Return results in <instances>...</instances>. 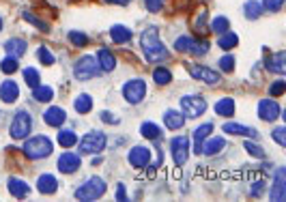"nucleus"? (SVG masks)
<instances>
[{
	"label": "nucleus",
	"mask_w": 286,
	"mask_h": 202,
	"mask_svg": "<svg viewBox=\"0 0 286 202\" xmlns=\"http://www.w3.org/2000/svg\"><path fill=\"white\" fill-rule=\"evenodd\" d=\"M101 121H103V123H108V125H114V123H116V118H114L110 112H101Z\"/></svg>",
	"instance_id": "obj_51"
},
{
	"label": "nucleus",
	"mask_w": 286,
	"mask_h": 202,
	"mask_svg": "<svg viewBox=\"0 0 286 202\" xmlns=\"http://www.w3.org/2000/svg\"><path fill=\"white\" fill-rule=\"evenodd\" d=\"M0 28H3V20H0Z\"/></svg>",
	"instance_id": "obj_54"
},
{
	"label": "nucleus",
	"mask_w": 286,
	"mask_h": 202,
	"mask_svg": "<svg viewBox=\"0 0 286 202\" xmlns=\"http://www.w3.org/2000/svg\"><path fill=\"white\" fill-rule=\"evenodd\" d=\"M110 39L114 43H127V41H131V30L127 28V26L116 24V26L110 28Z\"/></svg>",
	"instance_id": "obj_25"
},
{
	"label": "nucleus",
	"mask_w": 286,
	"mask_h": 202,
	"mask_svg": "<svg viewBox=\"0 0 286 202\" xmlns=\"http://www.w3.org/2000/svg\"><path fill=\"white\" fill-rule=\"evenodd\" d=\"M24 80H26V84H28L30 88H34V86H39V84H41L39 71L34 69V67H26V69H24Z\"/></svg>",
	"instance_id": "obj_36"
},
{
	"label": "nucleus",
	"mask_w": 286,
	"mask_h": 202,
	"mask_svg": "<svg viewBox=\"0 0 286 202\" xmlns=\"http://www.w3.org/2000/svg\"><path fill=\"white\" fill-rule=\"evenodd\" d=\"M265 67L273 71V73H284L286 71V54L284 52H275L269 58L265 60Z\"/></svg>",
	"instance_id": "obj_20"
},
{
	"label": "nucleus",
	"mask_w": 286,
	"mask_h": 202,
	"mask_svg": "<svg viewBox=\"0 0 286 202\" xmlns=\"http://www.w3.org/2000/svg\"><path fill=\"white\" fill-rule=\"evenodd\" d=\"M269 198L273 202H284L286 200V168H278L273 174V185L269 189Z\"/></svg>",
	"instance_id": "obj_10"
},
{
	"label": "nucleus",
	"mask_w": 286,
	"mask_h": 202,
	"mask_svg": "<svg viewBox=\"0 0 286 202\" xmlns=\"http://www.w3.org/2000/svg\"><path fill=\"white\" fill-rule=\"evenodd\" d=\"M192 45H194V37L183 35V37H178V39L174 41V50H176V52H181V54H185V52H190V50H192Z\"/></svg>",
	"instance_id": "obj_37"
},
{
	"label": "nucleus",
	"mask_w": 286,
	"mask_h": 202,
	"mask_svg": "<svg viewBox=\"0 0 286 202\" xmlns=\"http://www.w3.org/2000/svg\"><path fill=\"white\" fill-rule=\"evenodd\" d=\"M20 97V88L13 80H5L3 84H0V99L5 101V104H13V101Z\"/></svg>",
	"instance_id": "obj_18"
},
{
	"label": "nucleus",
	"mask_w": 286,
	"mask_h": 202,
	"mask_svg": "<svg viewBox=\"0 0 286 202\" xmlns=\"http://www.w3.org/2000/svg\"><path fill=\"white\" fill-rule=\"evenodd\" d=\"M69 41L76 45V48H84V45L88 43V37L84 32H78V30H71L69 32Z\"/></svg>",
	"instance_id": "obj_41"
},
{
	"label": "nucleus",
	"mask_w": 286,
	"mask_h": 202,
	"mask_svg": "<svg viewBox=\"0 0 286 202\" xmlns=\"http://www.w3.org/2000/svg\"><path fill=\"white\" fill-rule=\"evenodd\" d=\"M220 69L226 71V73L235 71V56H232V54H226V56H222V58H220Z\"/></svg>",
	"instance_id": "obj_44"
},
{
	"label": "nucleus",
	"mask_w": 286,
	"mask_h": 202,
	"mask_svg": "<svg viewBox=\"0 0 286 202\" xmlns=\"http://www.w3.org/2000/svg\"><path fill=\"white\" fill-rule=\"evenodd\" d=\"M263 189H265V181H256L254 185H252V189H249V191H252L254 196H261V194H263Z\"/></svg>",
	"instance_id": "obj_49"
},
{
	"label": "nucleus",
	"mask_w": 286,
	"mask_h": 202,
	"mask_svg": "<svg viewBox=\"0 0 286 202\" xmlns=\"http://www.w3.org/2000/svg\"><path fill=\"white\" fill-rule=\"evenodd\" d=\"M30 129H32V116L26 112V110L15 112L13 121H11V127H9V133H11L13 140H24V138H28Z\"/></svg>",
	"instance_id": "obj_4"
},
{
	"label": "nucleus",
	"mask_w": 286,
	"mask_h": 202,
	"mask_svg": "<svg viewBox=\"0 0 286 202\" xmlns=\"http://www.w3.org/2000/svg\"><path fill=\"white\" fill-rule=\"evenodd\" d=\"M209 48H211V43L207 41V39H202V41H196L194 39V45H192V54H194V56H204V54H207L209 52Z\"/></svg>",
	"instance_id": "obj_40"
},
{
	"label": "nucleus",
	"mask_w": 286,
	"mask_h": 202,
	"mask_svg": "<svg viewBox=\"0 0 286 202\" xmlns=\"http://www.w3.org/2000/svg\"><path fill=\"white\" fill-rule=\"evenodd\" d=\"M284 88H286V82H284V80L273 82V84L269 86V95H273V97H280V95L284 93Z\"/></svg>",
	"instance_id": "obj_45"
},
{
	"label": "nucleus",
	"mask_w": 286,
	"mask_h": 202,
	"mask_svg": "<svg viewBox=\"0 0 286 202\" xmlns=\"http://www.w3.org/2000/svg\"><path fill=\"white\" fill-rule=\"evenodd\" d=\"M22 17H24V20L28 22V24H32L34 28H39V30H43V32H48V30H50V26H48L46 22H43L41 17H37V15H34V13H28V11H24V13H22Z\"/></svg>",
	"instance_id": "obj_35"
},
{
	"label": "nucleus",
	"mask_w": 286,
	"mask_h": 202,
	"mask_svg": "<svg viewBox=\"0 0 286 202\" xmlns=\"http://www.w3.org/2000/svg\"><path fill=\"white\" fill-rule=\"evenodd\" d=\"M74 108H76V112H80V114H88L93 110V97L91 95H80V97H76Z\"/></svg>",
	"instance_id": "obj_30"
},
{
	"label": "nucleus",
	"mask_w": 286,
	"mask_h": 202,
	"mask_svg": "<svg viewBox=\"0 0 286 202\" xmlns=\"http://www.w3.org/2000/svg\"><path fill=\"white\" fill-rule=\"evenodd\" d=\"M140 45H142V52H145L147 62H162L170 56L168 48L162 43V39H159V32H157L155 26H151V28H147L145 32H142Z\"/></svg>",
	"instance_id": "obj_1"
},
{
	"label": "nucleus",
	"mask_w": 286,
	"mask_h": 202,
	"mask_svg": "<svg viewBox=\"0 0 286 202\" xmlns=\"http://www.w3.org/2000/svg\"><path fill=\"white\" fill-rule=\"evenodd\" d=\"M140 133H142V138H147V140H157L159 136H162V129L155 125V123H142V127H140Z\"/></svg>",
	"instance_id": "obj_33"
},
{
	"label": "nucleus",
	"mask_w": 286,
	"mask_h": 202,
	"mask_svg": "<svg viewBox=\"0 0 286 202\" xmlns=\"http://www.w3.org/2000/svg\"><path fill=\"white\" fill-rule=\"evenodd\" d=\"M127 159L133 168H147L149 166V161H151V151L147 149V146H133V149L129 151L127 155Z\"/></svg>",
	"instance_id": "obj_13"
},
{
	"label": "nucleus",
	"mask_w": 286,
	"mask_h": 202,
	"mask_svg": "<svg viewBox=\"0 0 286 202\" xmlns=\"http://www.w3.org/2000/svg\"><path fill=\"white\" fill-rule=\"evenodd\" d=\"M105 149V133L103 131H88L82 140H80V153H101Z\"/></svg>",
	"instance_id": "obj_6"
},
{
	"label": "nucleus",
	"mask_w": 286,
	"mask_h": 202,
	"mask_svg": "<svg viewBox=\"0 0 286 202\" xmlns=\"http://www.w3.org/2000/svg\"><path fill=\"white\" fill-rule=\"evenodd\" d=\"M153 82L157 86H166V84H170L172 82V71L168 69V67H157L153 71Z\"/></svg>",
	"instance_id": "obj_29"
},
{
	"label": "nucleus",
	"mask_w": 286,
	"mask_h": 202,
	"mask_svg": "<svg viewBox=\"0 0 286 202\" xmlns=\"http://www.w3.org/2000/svg\"><path fill=\"white\" fill-rule=\"evenodd\" d=\"M17 67H20V65H17V58H13V56H7V58H3V62H0V71L7 73V76L15 73Z\"/></svg>",
	"instance_id": "obj_39"
},
{
	"label": "nucleus",
	"mask_w": 286,
	"mask_h": 202,
	"mask_svg": "<svg viewBox=\"0 0 286 202\" xmlns=\"http://www.w3.org/2000/svg\"><path fill=\"white\" fill-rule=\"evenodd\" d=\"M32 97L39 101V104H48V101H52V97H54V90H52V86H34L32 88Z\"/></svg>",
	"instance_id": "obj_31"
},
{
	"label": "nucleus",
	"mask_w": 286,
	"mask_h": 202,
	"mask_svg": "<svg viewBox=\"0 0 286 202\" xmlns=\"http://www.w3.org/2000/svg\"><path fill=\"white\" fill-rule=\"evenodd\" d=\"M164 123H166L168 129L176 131V129H181V127L185 125V116L181 112H176V110H166L164 112Z\"/></svg>",
	"instance_id": "obj_23"
},
{
	"label": "nucleus",
	"mask_w": 286,
	"mask_h": 202,
	"mask_svg": "<svg viewBox=\"0 0 286 202\" xmlns=\"http://www.w3.org/2000/svg\"><path fill=\"white\" fill-rule=\"evenodd\" d=\"M37 189L41 191V194H54V191L58 189V181L54 174H41L39 181H37Z\"/></svg>",
	"instance_id": "obj_22"
},
{
	"label": "nucleus",
	"mask_w": 286,
	"mask_h": 202,
	"mask_svg": "<svg viewBox=\"0 0 286 202\" xmlns=\"http://www.w3.org/2000/svg\"><path fill=\"white\" fill-rule=\"evenodd\" d=\"M204 17H207V13L202 11V13L198 15V22H196V28H198V30H202V28H204Z\"/></svg>",
	"instance_id": "obj_52"
},
{
	"label": "nucleus",
	"mask_w": 286,
	"mask_h": 202,
	"mask_svg": "<svg viewBox=\"0 0 286 202\" xmlns=\"http://www.w3.org/2000/svg\"><path fill=\"white\" fill-rule=\"evenodd\" d=\"M243 149H245L249 155H252V157H256V159H263V157H265V151H263L256 142H249V140H247V142L243 144Z\"/></svg>",
	"instance_id": "obj_43"
},
{
	"label": "nucleus",
	"mask_w": 286,
	"mask_h": 202,
	"mask_svg": "<svg viewBox=\"0 0 286 202\" xmlns=\"http://www.w3.org/2000/svg\"><path fill=\"white\" fill-rule=\"evenodd\" d=\"M80 166H82V157L76 153H62L58 159V170L62 174H74L80 170Z\"/></svg>",
	"instance_id": "obj_12"
},
{
	"label": "nucleus",
	"mask_w": 286,
	"mask_h": 202,
	"mask_svg": "<svg viewBox=\"0 0 286 202\" xmlns=\"http://www.w3.org/2000/svg\"><path fill=\"white\" fill-rule=\"evenodd\" d=\"M280 114H282V108H280V104H275L273 99H263L261 104H258V116L267 123H273Z\"/></svg>",
	"instance_id": "obj_11"
},
{
	"label": "nucleus",
	"mask_w": 286,
	"mask_h": 202,
	"mask_svg": "<svg viewBox=\"0 0 286 202\" xmlns=\"http://www.w3.org/2000/svg\"><path fill=\"white\" fill-rule=\"evenodd\" d=\"M224 146H226L224 138H211V140L202 142V153L204 155H216V153H220L222 149H224Z\"/></svg>",
	"instance_id": "obj_26"
},
{
	"label": "nucleus",
	"mask_w": 286,
	"mask_h": 202,
	"mask_svg": "<svg viewBox=\"0 0 286 202\" xmlns=\"http://www.w3.org/2000/svg\"><path fill=\"white\" fill-rule=\"evenodd\" d=\"M216 114L218 116H232L235 114V99H230V97H224V99H220L218 104H216Z\"/></svg>",
	"instance_id": "obj_27"
},
{
	"label": "nucleus",
	"mask_w": 286,
	"mask_h": 202,
	"mask_svg": "<svg viewBox=\"0 0 286 202\" xmlns=\"http://www.w3.org/2000/svg\"><path fill=\"white\" fill-rule=\"evenodd\" d=\"M76 142H78V136L74 131H69V129L58 131V144L62 146V149H71V146H76Z\"/></svg>",
	"instance_id": "obj_34"
},
{
	"label": "nucleus",
	"mask_w": 286,
	"mask_h": 202,
	"mask_svg": "<svg viewBox=\"0 0 286 202\" xmlns=\"http://www.w3.org/2000/svg\"><path fill=\"white\" fill-rule=\"evenodd\" d=\"M7 187H9V194L15 196V198H26L30 194V185H28V183L15 179V177H11L7 181Z\"/></svg>",
	"instance_id": "obj_17"
},
{
	"label": "nucleus",
	"mask_w": 286,
	"mask_h": 202,
	"mask_svg": "<svg viewBox=\"0 0 286 202\" xmlns=\"http://www.w3.org/2000/svg\"><path fill=\"white\" fill-rule=\"evenodd\" d=\"M170 153H172L176 166H183V163L187 161V157H190V138L174 136L170 140Z\"/></svg>",
	"instance_id": "obj_9"
},
{
	"label": "nucleus",
	"mask_w": 286,
	"mask_h": 202,
	"mask_svg": "<svg viewBox=\"0 0 286 202\" xmlns=\"http://www.w3.org/2000/svg\"><path fill=\"white\" fill-rule=\"evenodd\" d=\"M116 191H119V194H116V200H121V202L127 200V194H125V185H123V183H119V187H116Z\"/></svg>",
	"instance_id": "obj_50"
},
{
	"label": "nucleus",
	"mask_w": 286,
	"mask_h": 202,
	"mask_svg": "<svg viewBox=\"0 0 286 202\" xmlns=\"http://www.w3.org/2000/svg\"><path fill=\"white\" fill-rule=\"evenodd\" d=\"M228 26H230L228 17H224V15H218L216 20L211 22V30H213V32H218V35H224V32L228 30Z\"/></svg>",
	"instance_id": "obj_38"
},
{
	"label": "nucleus",
	"mask_w": 286,
	"mask_h": 202,
	"mask_svg": "<svg viewBox=\"0 0 286 202\" xmlns=\"http://www.w3.org/2000/svg\"><path fill=\"white\" fill-rule=\"evenodd\" d=\"M26 50H28V43H26L24 39H9L5 43V52L9 54V56H13V58L24 56Z\"/></svg>",
	"instance_id": "obj_21"
},
{
	"label": "nucleus",
	"mask_w": 286,
	"mask_h": 202,
	"mask_svg": "<svg viewBox=\"0 0 286 202\" xmlns=\"http://www.w3.org/2000/svg\"><path fill=\"white\" fill-rule=\"evenodd\" d=\"M54 149V144L48 136H34V138H28V140L24 142V155L30 159H43L48 157Z\"/></svg>",
	"instance_id": "obj_2"
},
{
	"label": "nucleus",
	"mask_w": 286,
	"mask_h": 202,
	"mask_svg": "<svg viewBox=\"0 0 286 202\" xmlns=\"http://www.w3.org/2000/svg\"><path fill=\"white\" fill-rule=\"evenodd\" d=\"M99 71H101V67H99V62H97L95 56H82L80 60H76V65H74L76 80H82V82L95 78Z\"/></svg>",
	"instance_id": "obj_5"
},
{
	"label": "nucleus",
	"mask_w": 286,
	"mask_h": 202,
	"mask_svg": "<svg viewBox=\"0 0 286 202\" xmlns=\"http://www.w3.org/2000/svg\"><path fill=\"white\" fill-rule=\"evenodd\" d=\"M103 3H108V5H129L131 0H103Z\"/></svg>",
	"instance_id": "obj_53"
},
{
	"label": "nucleus",
	"mask_w": 286,
	"mask_h": 202,
	"mask_svg": "<svg viewBox=\"0 0 286 202\" xmlns=\"http://www.w3.org/2000/svg\"><path fill=\"white\" fill-rule=\"evenodd\" d=\"M273 140L278 142L280 146H286V127H278V129H273Z\"/></svg>",
	"instance_id": "obj_47"
},
{
	"label": "nucleus",
	"mask_w": 286,
	"mask_h": 202,
	"mask_svg": "<svg viewBox=\"0 0 286 202\" xmlns=\"http://www.w3.org/2000/svg\"><path fill=\"white\" fill-rule=\"evenodd\" d=\"M123 97H125V101H127V104H131V106L140 104V101L147 97V82H145V80H129V82H125V86H123Z\"/></svg>",
	"instance_id": "obj_7"
},
{
	"label": "nucleus",
	"mask_w": 286,
	"mask_h": 202,
	"mask_svg": "<svg viewBox=\"0 0 286 202\" xmlns=\"http://www.w3.org/2000/svg\"><path fill=\"white\" fill-rule=\"evenodd\" d=\"M97 62H99V67H101V71L103 73H110V71H114V67H116V58H114V54L110 52V50H105V48H101L99 52H97Z\"/></svg>",
	"instance_id": "obj_19"
},
{
	"label": "nucleus",
	"mask_w": 286,
	"mask_h": 202,
	"mask_svg": "<svg viewBox=\"0 0 286 202\" xmlns=\"http://www.w3.org/2000/svg\"><path fill=\"white\" fill-rule=\"evenodd\" d=\"M243 13L247 20H258V17L263 15V5L258 3V0H247L243 5Z\"/></svg>",
	"instance_id": "obj_28"
},
{
	"label": "nucleus",
	"mask_w": 286,
	"mask_h": 202,
	"mask_svg": "<svg viewBox=\"0 0 286 202\" xmlns=\"http://www.w3.org/2000/svg\"><path fill=\"white\" fill-rule=\"evenodd\" d=\"M224 131L226 133H235V136H245V138H258V131L252 127H245L241 123H224Z\"/></svg>",
	"instance_id": "obj_24"
},
{
	"label": "nucleus",
	"mask_w": 286,
	"mask_h": 202,
	"mask_svg": "<svg viewBox=\"0 0 286 202\" xmlns=\"http://www.w3.org/2000/svg\"><path fill=\"white\" fill-rule=\"evenodd\" d=\"M43 121H46L50 127H60L62 123L67 121V114H65V110L58 108V106H52L46 110V114H43Z\"/></svg>",
	"instance_id": "obj_15"
},
{
	"label": "nucleus",
	"mask_w": 286,
	"mask_h": 202,
	"mask_svg": "<svg viewBox=\"0 0 286 202\" xmlns=\"http://www.w3.org/2000/svg\"><path fill=\"white\" fill-rule=\"evenodd\" d=\"M105 194V181L99 179V177H93L88 179L84 185H80L76 189V200H84V202H91V200H97Z\"/></svg>",
	"instance_id": "obj_3"
},
{
	"label": "nucleus",
	"mask_w": 286,
	"mask_h": 202,
	"mask_svg": "<svg viewBox=\"0 0 286 202\" xmlns=\"http://www.w3.org/2000/svg\"><path fill=\"white\" fill-rule=\"evenodd\" d=\"M284 7V0H263V9L267 11H280Z\"/></svg>",
	"instance_id": "obj_46"
},
{
	"label": "nucleus",
	"mask_w": 286,
	"mask_h": 202,
	"mask_svg": "<svg viewBox=\"0 0 286 202\" xmlns=\"http://www.w3.org/2000/svg\"><path fill=\"white\" fill-rule=\"evenodd\" d=\"M190 76L200 80V82H207V84H218L220 82V76L218 71H213L209 67H202V65H192L190 67Z\"/></svg>",
	"instance_id": "obj_14"
},
{
	"label": "nucleus",
	"mask_w": 286,
	"mask_h": 202,
	"mask_svg": "<svg viewBox=\"0 0 286 202\" xmlns=\"http://www.w3.org/2000/svg\"><path fill=\"white\" fill-rule=\"evenodd\" d=\"M37 56H39V60L43 62V65H54V54H52L48 48H46V45H41V48L37 50Z\"/></svg>",
	"instance_id": "obj_42"
},
{
	"label": "nucleus",
	"mask_w": 286,
	"mask_h": 202,
	"mask_svg": "<svg viewBox=\"0 0 286 202\" xmlns=\"http://www.w3.org/2000/svg\"><path fill=\"white\" fill-rule=\"evenodd\" d=\"M213 131V123H204V125H200V127H196L194 129V153L196 155H200L202 153V142L209 138V133Z\"/></svg>",
	"instance_id": "obj_16"
},
{
	"label": "nucleus",
	"mask_w": 286,
	"mask_h": 202,
	"mask_svg": "<svg viewBox=\"0 0 286 202\" xmlns=\"http://www.w3.org/2000/svg\"><path fill=\"white\" fill-rule=\"evenodd\" d=\"M181 114L187 116V118H198L204 110H207V101L198 95H187L181 99Z\"/></svg>",
	"instance_id": "obj_8"
},
{
	"label": "nucleus",
	"mask_w": 286,
	"mask_h": 202,
	"mask_svg": "<svg viewBox=\"0 0 286 202\" xmlns=\"http://www.w3.org/2000/svg\"><path fill=\"white\" fill-rule=\"evenodd\" d=\"M237 43H239V37L235 32H224V35H220V39H218V45L222 50H232V48H237Z\"/></svg>",
	"instance_id": "obj_32"
},
{
	"label": "nucleus",
	"mask_w": 286,
	"mask_h": 202,
	"mask_svg": "<svg viewBox=\"0 0 286 202\" xmlns=\"http://www.w3.org/2000/svg\"><path fill=\"white\" fill-rule=\"evenodd\" d=\"M145 5L151 13H159L162 11V7H164V0H145Z\"/></svg>",
	"instance_id": "obj_48"
}]
</instances>
